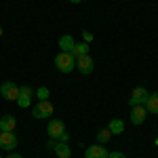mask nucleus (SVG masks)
<instances>
[{
  "mask_svg": "<svg viewBox=\"0 0 158 158\" xmlns=\"http://www.w3.org/2000/svg\"><path fill=\"white\" fill-rule=\"evenodd\" d=\"M55 65H57V70L63 74H70L76 68V59L72 57V53H59L57 57H55Z\"/></svg>",
  "mask_w": 158,
  "mask_h": 158,
  "instance_id": "obj_1",
  "label": "nucleus"
},
{
  "mask_svg": "<svg viewBox=\"0 0 158 158\" xmlns=\"http://www.w3.org/2000/svg\"><path fill=\"white\" fill-rule=\"evenodd\" d=\"M0 148L6 152H13L17 148V135L13 131H0Z\"/></svg>",
  "mask_w": 158,
  "mask_h": 158,
  "instance_id": "obj_2",
  "label": "nucleus"
},
{
  "mask_svg": "<svg viewBox=\"0 0 158 158\" xmlns=\"http://www.w3.org/2000/svg\"><path fill=\"white\" fill-rule=\"evenodd\" d=\"M34 118H49L51 114H53V103H51L49 99H42V101H38L36 106H34Z\"/></svg>",
  "mask_w": 158,
  "mask_h": 158,
  "instance_id": "obj_3",
  "label": "nucleus"
},
{
  "mask_svg": "<svg viewBox=\"0 0 158 158\" xmlns=\"http://www.w3.org/2000/svg\"><path fill=\"white\" fill-rule=\"evenodd\" d=\"M0 93H2V97L9 99V101H17V97H19V86L15 85V82H11V80H6V82H2V86H0Z\"/></svg>",
  "mask_w": 158,
  "mask_h": 158,
  "instance_id": "obj_4",
  "label": "nucleus"
},
{
  "mask_svg": "<svg viewBox=\"0 0 158 158\" xmlns=\"http://www.w3.org/2000/svg\"><path fill=\"white\" fill-rule=\"evenodd\" d=\"M148 95H150V93H148L143 86H135L133 95H131V99H129V103H131V106H146Z\"/></svg>",
  "mask_w": 158,
  "mask_h": 158,
  "instance_id": "obj_5",
  "label": "nucleus"
},
{
  "mask_svg": "<svg viewBox=\"0 0 158 158\" xmlns=\"http://www.w3.org/2000/svg\"><path fill=\"white\" fill-rule=\"evenodd\" d=\"M32 95H34V91H32L30 86H19L17 106H19V108H30V103H32Z\"/></svg>",
  "mask_w": 158,
  "mask_h": 158,
  "instance_id": "obj_6",
  "label": "nucleus"
},
{
  "mask_svg": "<svg viewBox=\"0 0 158 158\" xmlns=\"http://www.w3.org/2000/svg\"><path fill=\"white\" fill-rule=\"evenodd\" d=\"M108 150L101 146V143H95V146H89L85 152V158H108Z\"/></svg>",
  "mask_w": 158,
  "mask_h": 158,
  "instance_id": "obj_7",
  "label": "nucleus"
},
{
  "mask_svg": "<svg viewBox=\"0 0 158 158\" xmlns=\"http://www.w3.org/2000/svg\"><path fill=\"white\" fill-rule=\"evenodd\" d=\"M65 131V124L63 120H51L49 127H47V133H49L51 139H59V135Z\"/></svg>",
  "mask_w": 158,
  "mask_h": 158,
  "instance_id": "obj_8",
  "label": "nucleus"
},
{
  "mask_svg": "<svg viewBox=\"0 0 158 158\" xmlns=\"http://www.w3.org/2000/svg\"><path fill=\"white\" fill-rule=\"evenodd\" d=\"M76 68L80 70V74H91V72H93V68H95V61L91 59L89 55L78 57V59H76Z\"/></svg>",
  "mask_w": 158,
  "mask_h": 158,
  "instance_id": "obj_9",
  "label": "nucleus"
},
{
  "mask_svg": "<svg viewBox=\"0 0 158 158\" xmlns=\"http://www.w3.org/2000/svg\"><path fill=\"white\" fill-rule=\"evenodd\" d=\"M146 116H148L146 106H133V110H131V122L133 124H141L146 120Z\"/></svg>",
  "mask_w": 158,
  "mask_h": 158,
  "instance_id": "obj_10",
  "label": "nucleus"
},
{
  "mask_svg": "<svg viewBox=\"0 0 158 158\" xmlns=\"http://www.w3.org/2000/svg\"><path fill=\"white\" fill-rule=\"evenodd\" d=\"M15 129H17V120H15V116L4 114V116L0 118V131H15Z\"/></svg>",
  "mask_w": 158,
  "mask_h": 158,
  "instance_id": "obj_11",
  "label": "nucleus"
},
{
  "mask_svg": "<svg viewBox=\"0 0 158 158\" xmlns=\"http://www.w3.org/2000/svg\"><path fill=\"white\" fill-rule=\"evenodd\" d=\"M146 110H148V114H154V116H158V93H150V95H148Z\"/></svg>",
  "mask_w": 158,
  "mask_h": 158,
  "instance_id": "obj_12",
  "label": "nucleus"
},
{
  "mask_svg": "<svg viewBox=\"0 0 158 158\" xmlns=\"http://www.w3.org/2000/svg\"><path fill=\"white\" fill-rule=\"evenodd\" d=\"M74 38L70 36V34H65V36H61L59 38V49H61V53H72L74 51Z\"/></svg>",
  "mask_w": 158,
  "mask_h": 158,
  "instance_id": "obj_13",
  "label": "nucleus"
},
{
  "mask_svg": "<svg viewBox=\"0 0 158 158\" xmlns=\"http://www.w3.org/2000/svg\"><path fill=\"white\" fill-rule=\"evenodd\" d=\"M53 150H55V154H57L59 158H70V156H72V150H70V146H68V143H63V141H57Z\"/></svg>",
  "mask_w": 158,
  "mask_h": 158,
  "instance_id": "obj_14",
  "label": "nucleus"
},
{
  "mask_svg": "<svg viewBox=\"0 0 158 158\" xmlns=\"http://www.w3.org/2000/svg\"><path fill=\"white\" fill-rule=\"evenodd\" d=\"M89 55V44L86 42H80V44H74V51H72V57L78 59V57H85Z\"/></svg>",
  "mask_w": 158,
  "mask_h": 158,
  "instance_id": "obj_15",
  "label": "nucleus"
},
{
  "mask_svg": "<svg viewBox=\"0 0 158 158\" xmlns=\"http://www.w3.org/2000/svg\"><path fill=\"white\" fill-rule=\"evenodd\" d=\"M108 129L112 131V135H120L122 131H124V122H122L120 118H114V120H110Z\"/></svg>",
  "mask_w": 158,
  "mask_h": 158,
  "instance_id": "obj_16",
  "label": "nucleus"
},
{
  "mask_svg": "<svg viewBox=\"0 0 158 158\" xmlns=\"http://www.w3.org/2000/svg\"><path fill=\"white\" fill-rule=\"evenodd\" d=\"M110 137H112V131H110V129H101V131H97V143L106 146L110 141Z\"/></svg>",
  "mask_w": 158,
  "mask_h": 158,
  "instance_id": "obj_17",
  "label": "nucleus"
},
{
  "mask_svg": "<svg viewBox=\"0 0 158 158\" xmlns=\"http://www.w3.org/2000/svg\"><path fill=\"white\" fill-rule=\"evenodd\" d=\"M47 97H49V89H44V86H40V89H38V99L42 101V99H47Z\"/></svg>",
  "mask_w": 158,
  "mask_h": 158,
  "instance_id": "obj_18",
  "label": "nucleus"
},
{
  "mask_svg": "<svg viewBox=\"0 0 158 158\" xmlns=\"http://www.w3.org/2000/svg\"><path fill=\"white\" fill-rule=\"evenodd\" d=\"M57 141H63V143H68V141H70V133H68V131H63V133L59 135V139H57Z\"/></svg>",
  "mask_w": 158,
  "mask_h": 158,
  "instance_id": "obj_19",
  "label": "nucleus"
},
{
  "mask_svg": "<svg viewBox=\"0 0 158 158\" xmlns=\"http://www.w3.org/2000/svg\"><path fill=\"white\" fill-rule=\"evenodd\" d=\"M82 38H85V42H86V44H89V42L93 40V34H91V32H85V30H82Z\"/></svg>",
  "mask_w": 158,
  "mask_h": 158,
  "instance_id": "obj_20",
  "label": "nucleus"
},
{
  "mask_svg": "<svg viewBox=\"0 0 158 158\" xmlns=\"http://www.w3.org/2000/svg\"><path fill=\"white\" fill-rule=\"evenodd\" d=\"M108 158H127V156H124L122 152H110V154H108Z\"/></svg>",
  "mask_w": 158,
  "mask_h": 158,
  "instance_id": "obj_21",
  "label": "nucleus"
},
{
  "mask_svg": "<svg viewBox=\"0 0 158 158\" xmlns=\"http://www.w3.org/2000/svg\"><path fill=\"white\" fill-rule=\"evenodd\" d=\"M55 143H57V139H51L49 143H47V148H49V150H53V148H55Z\"/></svg>",
  "mask_w": 158,
  "mask_h": 158,
  "instance_id": "obj_22",
  "label": "nucleus"
},
{
  "mask_svg": "<svg viewBox=\"0 0 158 158\" xmlns=\"http://www.w3.org/2000/svg\"><path fill=\"white\" fill-rule=\"evenodd\" d=\"M6 158H23L21 154H11V156H6Z\"/></svg>",
  "mask_w": 158,
  "mask_h": 158,
  "instance_id": "obj_23",
  "label": "nucleus"
},
{
  "mask_svg": "<svg viewBox=\"0 0 158 158\" xmlns=\"http://www.w3.org/2000/svg\"><path fill=\"white\" fill-rule=\"evenodd\" d=\"M70 2H74V4H78V2H82V0H70Z\"/></svg>",
  "mask_w": 158,
  "mask_h": 158,
  "instance_id": "obj_24",
  "label": "nucleus"
},
{
  "mask_svg": "<svg viewBox=\"0 0 158 158\" xmlns=\"http://www.w3.org/2000/svg\"><path fill=\"white\" fill-rule=\"evenodd\" d=\"M0 36H2V27H0Z\"/></svg>",
  "mask_w": 158,
  "mask_h": 158,
  "instance_id": "obj_25",
  "label": "nucleus"
}]
</instances>
